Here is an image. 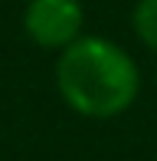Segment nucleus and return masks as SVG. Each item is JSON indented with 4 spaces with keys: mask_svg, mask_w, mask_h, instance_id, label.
<instances>
[{
    "mask_svg": "<svg viewBox=\"0 0 157 161\" xmlns=\"http://www.w3.org/2000/svg\"><path fill=\"white\" fill-rule=\"evenodd\" d=\"M82 0H30L23 7V30L43 49H66L82 36Z\"/></svg>",
    "mask_w": 157,
    "mask_h": 161,
    "instance_id": "nucleus-2",
    "label": "nucleus"
},
{
    "mask_svg": "<svg viewBox=\"0 0 157 161\" xmlns=\"http://www.w3.org/2000/svg\"><path fill=\"white\" fill-rule=\"evenodd\" d=\"M131 23H134L138 40L151 53H157V0H138L134 13H131Z\"/></svg>",
    "mask_w": 157,
    "mask_h": 161,
    "instance_id": "nucleus-3",
    "label": "nucleus"
},
{
    "mask_svg": "<svg viewBox=\"0 0 157 161\" xmlns=\"http://www.w3.org/2000/svg\"><path fill=\"white\" fill-rule=\"evenodd\" d=\"M56 89L85 119H118L141 96V69L121 43L82 33L56 56Z\"/></svg>",
    "mask_w": 157,
    "mask_h": 161,
    "instance_id": "nucleus-1",
    "label": "nucleus"
}]
</instances>
